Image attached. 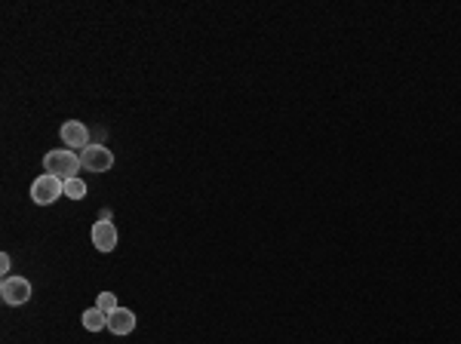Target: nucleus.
<instances>
[{
    "label": "nucleus",
    "mask_w": 461,
    "mask_h": 344,
    "mask_svg": "<svg viewBox=\"0 0 461 344\" xmlns=\"http://www.w3.org/2000/svg\"><path fill=\"white\" fill-rule=\"evenodd\" d=\"M59 197H65V182H59L50 172H43L40 179H34V184H31V200L37 203V206H50V203H55Z\"/></svg>",
    "instance_id": "f03ea898"
},
{
    "label": "nucleus",
    "mask_w": 461,
    "mask_h": 344,
    "mask_svg": "<svg viewBox=\"0 0 461 344\" xmlns=\"http://www.w3.org/2000/svg\"><path fill=\"white\" fill-rule=\"evenodd\" d=\"M80 163L87 172H108L114 166V154L101 145H89L87 151H80Z\"/></svg>",
    "instance_id": "20e7f679"
},
{
    "label": "nucleus",
    "mask_w": 461,
    "mask_h": 344,
    "mask_svg": "<svg viewBox=\"0 0 461 344\" xmlns=\"http://www.w3.org/2000/svg\"><path fill=\"white\" fill-rule=\"evenodd\" d=\"M0 267H4V274L9 271V255H0Z\"/></svg>",
    "instance_id": "9b49d317"
},
{
    "label": "nucleus",
    "mask_w": 461,
    "mask_h": 344,
    "mask_svg": "<svg viewBox=\"0 0 461 344\" xmlns=\"http://www.w3.org/2000/svg\"><path fill=\"white\" fill-rule=\"evenodd\" d=\"M108 329L114 335H129L135 329V314L129 308H117L114 314H108Z\"/></svg>",
    "instance_id": "0eeeda50"
},
{
    "label": "nucleus",
    "mask_w": 461,
    "mask_h": 344,
    "mask_svg": "<svg viewBox=\"0 0 461 344\" xmlns=\"http://www.w3.org/2000/svg\"><path fill=\"white\" fill-rule=\"evenodd\" d=\"M0 299L9 308H18V304L31 301V283L25 277H4V286H0Z\"/></svg>",
    "instance_id": "7ed1b4c3"
},
{
    "label": "nucleus",
    "mask_w": 461,
    "mask_h": 344,
    "mask_svg": "<svg viewBox=\"0 0 461 344\" xmlns=\"http://www.w3.org/2000/svg\"><path fill=\"white\" fill-rule=\"evenodd\" d=\"M89 237H92V246L99 249V253H111V249H117V228L111 225V221H96L89 231Z\"/></svg>",
    "instance_id": "423d86ee"
},
{
    "label": "nucleus",
    "mask_w": 461,
    "mask_h": 344,
    "mask_svg": "<svg viewBox=\"0 0 461 344\" xmlns=\"http://www.w3.org/2000/svg\"><path fill=\"white\" fill-rule=\"evenodd\" d=\"M65 197L68 200H83L87 197V182L83 179H68L65 182Z\"/></svg>",
    "instance_id": "1a4fd4ad"
},
{
    "label": "nucleus",
    "mask_w": 461,
    "mask_h": 344,
    "mask_svg": "<svg viewBox=\"0 0 461 344\" xmlns=\"http://www.w3.org/2000/svg\"><path fill=\"white\" fill-rule=\"evenodd\" d=\"M96 308H101L105 314H114V311L120 308V304H117V295H114V292H101L99 301H96Z\"/></svg>",
    "instance_id": "9d476101"
},
{
    "label": "nucleus",
    "mask_w": 461,
    "mask_h": 344,
    "mask_svg": "<svg viewBox=\"0 0 461 344\" xmlns=\"http://www.w3.org/2000/svg\"><path fill=\"white\" fill-rule=\"evenodd\" d=\"M80 157L68 151V148H62V151H50L43 157V170L55 175L59 182H68V179H77V170H80Z\"/></svg>",
    "instance_id": "f257e3e1"
},
{
    "label": "nucleus",
    "mask_w": 461,
    "mask_h": 344,
    "mask_svg": "<svg viewBox=\"0 0 461 344\" xmlns=\"http://www.w3.org/2000/svg\"><path fill=\"white\" fill-rule=\"evenodd\" d=\"M62 142L68 151H74V148H80V151H87L89 148V129L80 123V120H65L62 129H59Z\"/></svg>",
    "instance_id": "39448f33"
},
{
    "label": "nucleus",
    "mask_w": 461,
    "mask_h": 344,
    "mask_svg": "<svg viewBox=\"0 0 461 344\" xmlns=\"http://www.w3.org/2000/svg\"><path fill=\"white\" fill-rule=\"evenodd\" d=\"M83 329H89V332L108 329V314L101 308H87L83 311Z\"/></svg>",
    "instance_id": "6e6552de"
}]
</instances>
